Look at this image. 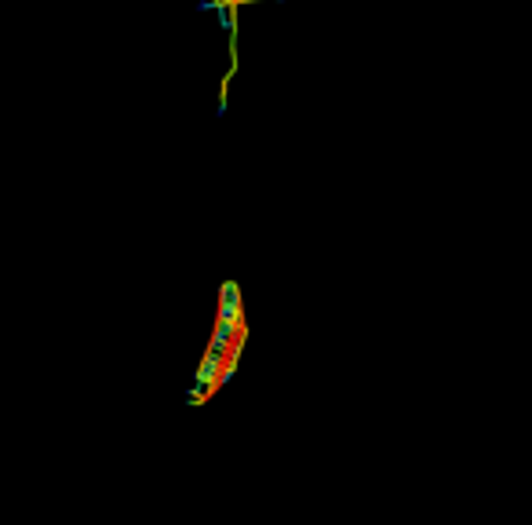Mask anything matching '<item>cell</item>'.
I'll return each mask as SVG.
<instances>
[{
	"mask_svg": "<svg viewBox=\"0 0 532 525\" xmlns=\"http://www.w3.org/2000/svg\"><path fill=\"white\" fill-rule=\"evenodd\" d=\"M219 321H245V299H241V284L237 281H222L219 289Z\"/></svg>",
	"mask_w": 532,
	"mask_h": 525,
	"instance_id": "cell-1",
	"label": "cell"
},
{
	"mask_svg": "<svg viewBox=\"0 0 532 525\" xmlns=\"http://www.w3.org/2000/svg\"><path fill=\"white\" fill-rule=\"evenodd\" d=\"M237 4H259V0H237ZM273 4H284V0H273Z\"/></svg>",
	"mask_w": 532,
	"mask_h": 525,
	"instance_id": "cell-2",
	"label": "cell"
}]
</instances>
